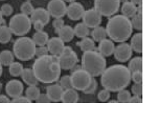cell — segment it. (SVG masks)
Returning a JSON list of instances; mask_svg holds the SVG:
<instances>
[{"mask_svg":"<svg viewBox=\"0 0 158 123\" xmlns=\"http://www.w3.org/2000/svg\"><path fill=\"white\" fill-rule=\"evenodd\" d=\"M35 76L40 82L52 84L60 79L61 68L58 62V56L45 55L38 57L33 64Z\"/></svg>","mask_w":158,"mask_h":123,"instance_id":"6da1fadb","label":"cell"},{"mask_svg":"<svg viewBox=\"0 0 158 123\" xmlns=\"http://www.w3.org/2000/svg\"><path fill=\"white\" fill-rule=\"evenodd\" d=\"M131 82V73L125 65H112L105 68L101 77V83L109 92H119L127 89Z\"/></svg>","mask_w":158,"mask_h":123,"instance_id":"7a4b0ae2","label":"cell"},{"mask_svg":"<svg viewBox=\"0 0 158 123\" xmlns=\"http://www.w3.org/2000/svg\"><path fill=\"white\" fill-rule=\"evenodd\" d=\"M133 28L129 18L123 15H115L107 22V36L114 42H125L131 37Z\"/></svg>","mask_w":158,"mask_h":123,"instance_id":"3957f363","label":"cell"},{"mask_svg":"<svg viewBox=\"0 0 158 123\" xmlns=\"http://www.w3.org/2000/svg\"><path fill=\"white\" fill-rule=\"evenodd\" d=\"M106 59L98 51H88L82 55V69L87 72L91 77L101 76L106 68Z\"/></svg>","mask_w":158,"mask_h":123,"instance_id":"277c9868","label":"cell"},{"mask_svg":"<svg viewBox=\"0 0 158 123\" xmlns=\"http://www.w3.org/2000/svg\"><path fill=\"white\" fill-rule=\"evenodd\" d=\"M37 45L33 39L28 37H20L14 42V55L21 61H29L35 57Z\"/></svg>","mask_w":158,"mask_h":123,"instance_id":"5b68a950","label":"cell"},{"mask_svg":"<svg viewBox=\"0 0 158 123\" xmlns=\"http://www.w3.org/2000/svg\"><path fill=\"white\" fill-rule=\"evenodd\" d=\"M9 28L13 35L22 37L31 31V21L28 16L24 14H16L14 17L10 18Z\"/></svg>","mask_w":158,"mask_h":123,"instance_id":"8992f818","label":"cell"},{"mask_svg":"<svg viewBox=\"0 0 158 123\" xmlns=\"http://www.w3.org/2000/svg\"><path fill=\"white\" fill-rule=\"evenodd\" d=\"M119 0H94V9L104 17H111L118 12Z\"/></svg>","mask_w":158,"mask_h":123,"instance_id":"52a82bcc","label":"cell"},{"mask_svg":"<svg viewBox=\"0 0 158 123\" xmlns=\"http://www.w3.org/2000/svg\"><path fill=\"white\" fill-rule=\"evenodd\" d=\"M77 55L70 46H64L63 52L60 56H58V62L60 64L61 69L68 71L72 66H74L77 63Z\"/></svg>","mask_w":158,"mask_h":123,"instance_id":"ba28073f","label":"cell"},{"mask_svg":"<svg viewBox=\"0 0 158 123\" xmlns=\"http://www.w3.org/2000/svg\"><path fill=\"white\" fill-rule=\"evenodd\" d=\"M91 78H92V77L82 68L79 69V71L73 72V73H71L70 75L72 89H74L77 90H82L83 92V90L89 85Z\"/></svg>","mask_w":158,"mask_h":123,"instance_id":"9c48e42d","label":"cell"},{"mask_svg":"<svg viewBox=\"0 0 158 123\" xmlns=\"http://www.w3.org/2000/svg\"><path fill=\"white\" fill-rule=\"evenodd\" d=\"M67 5L64 0H50L47 4V12L53 18H62L66 15Z\"/></svg>","mask_w":158,"mask_h":123,"instance_id":"30bf717a","label":"cell"},{"mask_svg":"<svg viewBox=\"0 0 158 123\" xmlns=\"http://www.w3.org/2000/svg\"><path fill=\"white\" fill-rule=\"evenodd\" d=\"M83 23L88 28L94 29L98 26L102 22V15L95 9H90L84 12L83 14Z\"/></svg>","mask_w":158,"mask_h":123,"instance_id":"8fae6325","label":"cell"},{"mask_svg":"<svg viewBox=\"0 0 158 123\" xmlns=\"http://www.w3.org/2000/svg\"><path fill=\"white\" fill-rule=\"evenodd\" d=\"M132 53L133 51L131 49L130 44L126 43V42H120L114 49V57L115 59L119 62H127L128 60L132 57Z\"/></svg>","mask_w":158,"mask_h":123,"instance_id":"7c38bea8","label":"cell"},{"mask_svg":"<svg viewBox=\"0 0 158 123\" xmlns=\"http://www.w3.org/2000/svg\"><path fill=\"white\" fill-rule=\"evenodd\" d=\"M5 93L10 98H16L18 96H21V94L23 93L22 82H20L19 80H16V79L10 80L5 85Z\"/></svg>","mask_w":158,"mask_h":123,"instance_id":"4fadbf2b","label":"cell"},{"mask_svg":"<svg viewBox=\"0 0 158 123\" xmlns=\"http://www.w3.org/2000/svg\"><path fill=\"white\" fill-rule=\"evenodd\" d=\"M84 12H85L84 7L81 3H79V2H72V3H70L67 7L66 15L68 16V18L70 20L77 21L82 19Z\"/></svg>","mask_w":158,"mask_h":123,"instance_id":"5bb4252c","label":"cell"},{"mask_svg":"<svg viewBox=\"0 0 158 123\" xmlns=\"http://www.w3.org/2000/svg\"><path fill=\"white\" fill-rule=\"evenodd\" d=\"M64 43H65V42H63L59 37H53L52 39H48V42H47L48 52L52 56H60L61 53L63 52L64 46H65Z\"/></svg>","mask_w":158,"mask_h":123,"instance_id":"9a60e30c","label":"cell"},{"mask_svg":"<svg viewBox=\"0 0 158 123\" xmlns=\"http://www.w3.org/2000/svg\"><path fill=\"white\" fill-rule=\"evenodd\" d=\"M50 20V15L47 12V10L43 9V7H38L35 9L33 13L31 14V21L35 22V21H40L44 25H46Z\"/></svg>","mask_w":158,"mask_h":123,"instance_id":"2e32d148","label":"cell"},{"mask_svg":"<svg viewBox=\"0 0 158 123\" xmlns=\"http://www.w3.org/2000/svg\"><path fill=\"white\" fill-rule=\"evenodd\" d=\"M115 49L114 42L112 41L111 39H104L100 41L98 46V52L100 53L102 56L104 57H110V56L113 54Z\"/></svg>","mask_w":158,"mask_h":123,"instance_id":"e0dca14e","label":"cell"},{"mask_svg":"<svg viewBox=\"0 0 158 123\" xmlns=\"http://www.w3.org/2000/svg\"><path fill=\"white\" fill-rule=\"evenodd\" d=\"M46 94L52 102H59L63 94V89L60 84H50L46 87Z\"/></svg>","mask_w":158,"mask_h":123,"instance_id":"ac0fdd59","label":"cell"},{"mask_svg":"<svg viewBox=\"0 0 158 123\" xmlns=\"http://www.w3.org/2000/svg\"><path fill=\"white\" fill-rule=\"evenodd\" d=\"M61 101L63 103H77L79 101V94H77V90L71 87V89L63 90Z\"/></svg>","mask_w":158,"mask_h":123,"instance_id":"d6986e66","label":"cell"},{"mask_svg":"<svg viewBox=\"0 0 158 123\" xmlns=\"http://www.w3.org/2000/svg\"><path fill=\"white\" fill-rule=\"evenodd\" d=\"M21 78L27 85H37L39 83V80L35 76L34 71L31 68H23L21 73Z\"/></svg>","mask_w":158,"mask_h":123,"instance_id":"ffe728a7","label":"cell"},{"mask_svg":"<svg viewBox=\"0 0 158 123\" xmlns=\"http://www.w3.org/2000/svg\"><path fill=\"white\" fill-rule=\"evenodd\" d=\"M59 38L62 40L63 42H69L73 39L74 37V32L73 29L69 25H63L60 29V31L58 32Z\"/></svg>","mask_w":158,"mask_h":123,"instance_id":"44dd1931","label":"cell"},{"mask_svg":"<svg viewBox=\"0 0 158 123\" xmlns=\"http://www.w3.org/2000/svg\"><path fill=\"white\" fill-rule=\"evenodd\" d=\"M120 10H122V15L129 18V19L137 14V7L135 4H133L131 1L125 2Z\"/></svg>","mask_w":158,"mask_h":123,"instance_id":"7402d4cb","label":"cell"},{"mask_svg":"<svg viewBox=\"0 0 158 123\" xmlns=\"http://www.w3.org/2000/svg\"><path fill=\"white\" fill-rule=\"evenodd\" d=\"M130 46L132 51H135L136 53L140 54L143 52V34L141 33H137L135 34L134 36L131 39V43Z\"/></svg>","mask_w":158,"mask_h":123,"instance_id":"603a6c76","label":"cell"},{"mask_svg":"<svg viewBox=\"0 0 158 123\" xmlns=\"http://www.w3.org/2000/svg\"><path fill=\"white\" fill-rule=\"evenodd\" d=\"M48 39H49L48 38V34L46 32H43V31L36 32L33 37L34 42L36 43V45H38V46H44L45 44H47Z\"/></svg>","mask_w":158,"mask_h":123,"instance_id":"cb8c5ba5","label":"cell"},{"mask_svg":"<svg viewBox=\"0 0 158 123\" xmlns=\"http://www.w3.org/2000/svg\"><path fill=\"white\" fill-rule=\"evenodd\" d=\"M77 46L81 49L83 52H88V51H93L95 49V43L94 40L85 37L82 38V40L80 42H77Z\"/></svg>","mask_w":158,"mask_h":123,"instance_id":"d4e9b609","label":"cell"},{"mask_svg":"<svg viewBox=\"0 0 158 123\" xmlns=\"http://www.w3.org/2000/svg\"><path fill=\"white\" fill-rule=\"evenodd\" d=\"M13 33L6 25H0V43L6 44L12 40Z\"/></svg>","mask_w":158,"mask_h":123,"instance_id":"484cf974","label":"cell"},{"mask_svg":"<svg viewBox=\"0 0 158 123\" xmlns=\"http://www.w3.org/2000/svg\"><path fill=\"white\" fill-rule=\"evenodd\" d=\"M128 69L130 71V73L143 72V58L135 57L132 60H130L129 64H128Z\"/></svg>","mask_w":158,"mask_h":123,"instance_id":"4316f807","label":"cell"},{"mask_svg":"<svg viewBox=\"0 0 158 123\" xmlns=\"http://www.w3.org/2000/svg\"><path fill=\"white\" fill-rule=\"evenodd\" d=\"M91 36H92V39L94 40V41H98L100 42L102 40L106 39L107 37V32H106V29L103 28V26H96L92 30L91 32Z\"/></svg>","mask_w":158,"mask_h":123,"instance_id":"83f0119b","label":"cell"},{"mask_svg":"<svg viewBox=\"0 0 158 123\" xmlns=\"http://www.w3.org/2000/svg\"><path fill=\"white\" fill-rule=\"evenodd\" d=\"M14 62V54L10 51L4 50L0 53V63L3 66H9Z\"/></svg>","mask_w":158,"mask_h":123,"instance_id":"f1b7e54d","label":"cell"},{"mask_svg":"<svg viewBox=\"0 0 158 123\" xmlns=\"http://www.w3.org/2000/svg\"><path fill=\"white\" fill-rule=\"evenodd\" d=\"M73 32H74V36H77V38H85V37H87L90 34L89 28L85 25L83 22L79 23V24L74 26Z\"/></svg>","mask_w":158,"mask_h":123,"instance_id":"f546056e","label":"cell"},{"mask_svg":"<svg viewBox=\"0 0 158 123\" xmlns=\"http://www.w3.org/2000/svg\"><path fill=\"white\" fill-rule=\"evenodd\" d=\"M25 95L31 101L37 100V98H38L40 95V89L37 85H29L27 89H26Z\"/></svg>","mask_w":158,"mask_h":123,"instance_id":"4dcf8cb0","label":"cell"},{"mask_svg":"<svg viewBox=\"0 0 158 123\" xmlns=\"http://www.w3.org/2000/svg\"><path fill=\"white\" fill-rule=\"evenodd\" d=\"M22 71H23V66H22V64L19 63V62H15L14 61L12 64H10L9 65V72L13 77L21 76Z\"/></svg>","mask_w":158,"mask_h":123,"instance_id":"1f68e13d","label":"cell"},{"mask_svg":"<svg viewBox=\"0 0 158 123\" xmlns=\"http://www.w3.org/2000/svg\"><path fill=\"white\" fill-rule=\"evenodd\" d=\"M131 24H132L133 29L141 31V29H143V16L141 14H136L135 16H133L132 20H131Z\"/></svg>","mask_w":158,"mask_h":123,"instance_id":"d6a6232c","label":"cell"},{"mask_svg":"<svg viewBox=\"0 0 158 123\" xmlns=\"http://www.w3.org/2000/svg\"><path fill=\"white\" fill-rule=\"evenodd\" d=\"M131 98V94L129 90H127L126 89L119 90L118 95H117V100L120 103H128Z\"/></svg>","mask_w":158,"mask_h":123,"instance_id":"836d02e7","label":"cell"},{"mask_svg":"<svg viewBox=\"0 0 158 123\" xmlns=\"http://www.w3.org/2000/svg\"><path fill=\"white\" fill-rule=\"evenodd\" d=\"M20 10H21V13H22V14L29 16L31 13H33V11L35 9H34V7L31 1H25L24 3H22V5H21Z\"/></svg>","mask_w":158,"mask_h":123,"instance_id":"e575fe53","label":"cell"},{"mask_svg":"<svg viewBox=\"0 0 158 123\" xmlns=\"http://www.w3.org/2000/svg\"><path fill=\"white\" fill-rule=\"evenodd\" d=\"M60 85L62 86V89H63V90L71 89V87H72V84H71L70 76H68V75H65V76H63L62 78L60 79Z\"/></svg>","mask_w":158,"mask_h":123,"instance_id":"d590c367","label":"cell"},{"mask_svg":"<svg viewBox=\"0 0 158 123\" xmlns=\"http://www.w3.org/2000/svg\"><path fill=\"white\" fill-rule=\"evenodd\" d=\"M96 87H98V82H96L94 77H92L89 85H88V86L83 90V92H84V94H93L96 90Z\"/></svg>","mask_w":158,"mask_h":123,"instance_id":"8d00e7d4","label":"cell"},{"mask_svg":"<svg viewBox=\"0 0 158 123\" xmlns=\"http://www.w3.org/2000/svg\"><path fill=\"white\" fill-rule=\"evenodd\" d=\"M109 98H110V92L106 89L102 90L98 95V99L101 102H106V101L109 100Z\"/></svg>","mask_w":158,"mask_h":123,"instance_id":"74e56055","label":"cell"},{"mask_svg":"<svg viewBox=\"0 0 158 123\" xmlns=\"http://www.w3.org/2000/svg\"><path fill=\"white\" fill-rule=\"evenodd\" d=\"M13 11H14L13 7L10 4H7V3L3 4L1 7V9H0V12H1V14L3 16H10L13 14Z\"/></svg>","mask_w":158,"mask_h":123,"instance_id":"f35d334b","label":"cell"},{"mask_svg":"<svg viewBox=\"0 0 158 123\" xmlns=\"http://www.w3.org/2000/svg\"><path fill=\"white\" fill-rule=\"evenodd\" d=\"M132 93H133V95L141 97V96H143V84L134 83V85L132 86Z\"/></svg>","mask_w":158,"mask_h":123,"instance_id":"ab89813d","label":"cell"},{"mask_svg":"<svg viewBox=\"0 0 158 123\" xmlns=\"http://www.w3.org/2000/svg\"><path fill=\"white\" fill-rule=\"evenodd\" d=\"M131 80L134 81V83H141L143 82V72H134L131 74Z\"/></svg>","mask_w":158,"mask_h":123,"instance_id":"60d3db41","label":"cell"},{"mask_svg":"<svg viewBox=\"0 0 158 123\" xmlns=\"http://www.w3.org/2000/svg\"><path fill=\"white\" fill-rule=\"evenodd\" d=\"M63 25H64V20L62 18H55V20H53V22H52V26H53V29H55L56 33L58 34V32L60 31V29L62 28Z\"/></svg>","mask_w":158,"mask_h":123,"instance_id":"b9f144b4","label":"cell"},{"mask_svg":"<svg viewBox=\"0 0 158 123\" xmlns=\"http://www.w3.org/2000/svg\"><path fill=\"white\" fill-rule=\"evenodd\" d=\"M12 103H31V101L26 97H22V96H18L16 98H13V100L10 101Z\"/></svg>","mask_w":158,"mask_h":123,"instance_id":"7bdbcfd3","label":"cell"},{"mask_svg":"<svg viewBox=\"0 0 158 123\" xmlns=\"http://www.w3.org/2000/svg\"><path fill=\"white\" fill-rule=\"evenodd\" d=\"M45 55H48V50L47 47L45 46H39L38 49H36V53H35V56L38 57H42V56H45Z\"/></svg>","mask_w":158,"mask_h":123,"instance_id":"ee69618b","label":"cell"},{"mask_svg":"<svg viewBox=\"0 0 158 123\" xmlns=\"http://www.w3.org/2000/svg\"><path fill=\"white\" fill-rule=\"evenodd\" d=\"M36 101L38 103H49V102H52V100H50L49 97L47 96V94H40L39 97L37 98Z\"/></svg>","mask_w":158,"mask_h":123,"instance_id":"f6af8a7d","label":"cell"},{"mask_svg":"<svg viewBox=\"0 0 158 123\" xmlns=\"http://www.w3.org/2000/svg\"><path fill=\"white\" fill-rule=\"evenodd\" d=\"M34 23V28L35 30H36L37 32H40V31H43V28H44V24L42 22H40V21H35Z\"/></svg>","mask_w":158,"mask_h":123,"instance_id":"bcb514c9","label":"cell"},{"mask_svg":"<svg viewBox=\"0 0 158 123\" xmlns=\"http://www.w3.org/2000/svg\"><path fill=\"white\" fill-rule=\"evenodd\" d=\"M141 97H138V96H133V97L130 98L129 103H141Z\"/></svg>","mask_w":158,"mask_h":123,"instance_id":"7dc6e473","label":"cell"},{"mask_svg":"<svg viewBox=\"0 0 158 123\" xmlns=\"http://www.w3.org/2000/svg\"><path fill=\"white\" fill-rule=\"evenodd\" d=\"M9 102H10V99L6 96L0 95V103H9Z\"/></svg>","mask_w":158,"mask_h":123,"instance_id":"c3c4849f","label":"cell"},{"mask_svg":"<svg viewBox=\"0 0 158 123\" xmlns=\"http://www.w3.org/2000/svg\"><path fill=\"white\" fill-rule=\"evenodd\" d=\"M82 68V66L81 65H79V64H76L74 66H72V68H70V71H71V73H73V72H76V71H79V69H81Z\"/></svg>","mask_w":158,"mask_h":123,"instance_id":"681fc988","label":"cell"},{"mask_svg":"<svg viewBox=\"0 0 158 123\" xmlns=\"http://www.w3.org/2000/svg\"><path fill=\"white\" fill-rule=\"evenodd\" d=\"M130 1L135 5H140L143 3V0H130Z\"/></svg>","mask_w":158,"mask_h":123,"instance_id":"f907efd6","label":"cell"},{"mask_svg":"<svg viewBox=\"0 0 158 123\" xmlns=\"http://www.w3.org/2000/svg\"><path fill=\"white\" fill-rule=\"evenodd\" d=\"M141 13H143V7H141V4H140L137 7V14H141Z\"/></svg>","mask_w":158,"mask_h":123,"instance_id":"816d5d0a","label":"cell"},{"mask_svg":"<svg viewBox=\"0 0 158 123\" xmlns=\"http://www.w3.org/2000/svg\"><path fill=\"white\" fill-rule=\"evenodd\" d=\"M4 23V20H3V15L1 14V12H0V25L3 24Z\"/></svg>","mask_w":158,"mask_h":123,"instance_id":"f5cc1de1","label":"cell"},{"mask_svg":"<svg viewBox=\"0 0 158 123\" xmlns=\"http://www.w3.org/2000/svg\"><path fill=\"white\" fill-rule=\"evenodd\" d=\"M2 72H3V69H2V64L0 63V77H1V75H2Z\"/></svg>","mask_w":158,"mask_h":123,"instance_id":"db71d44e","label":"cell"},{"mask_svg":"<svg viewBox=\"0 0 158 123\" xmlns=\"http://www.w3.org/2000/svg\"><path fill=\"white\" fill-rule=\"evenodd\" d=\"M64 1H66V2H70V3H72V2H76V0H64Z\"/></svg>","mask_w":158,"mask_h":123,"instance_id":"11a10c76","label":"cell"},{"mask_svg":"<svg viewBox=\"0 0 158 123\" xmlns=\"http://www.w3.org/2000/svg\"><path fill=\"white\" fill-rule=\"evenodd\" d=\"M120 2H123V3H125V2H128V1H130V0H119Z\"/></svg>","mask_w":158,"mask_h":123,"instance_id":"9f6ffc18","label":"cell"},{"mask_svg":"<svg viewBox=\"0 0 158 123\" xmlns=\"http://www.w3.org/2000/svg\"><path fill=\"white\" fill-rule=\"evenodd\" d=\"M116 102H118V101H115V100H111L110 101V103H116Z\"/></svg>","mask_w":158,"mask_h":123,"instance_id":"6f0895ef","label":"cell"},{"mask_svg":"<svg viewBox=\"0 0 158 123\" xmlns=\"http://www.w3.org/2000/svg\"><path fill=\"white\" fill-rule=\"evenodd\" d=\"M1 85H2V84H1V83H0V90H1Z\"/></svg>","mask_w":158,"mask_h":123,"instance_id":"680465c9","label":"cell"},{"mask_svg":"<svg viewBox=\"0 0 158 123\" xmlns=\"http://www.w3.org/2000/svg\"><path fill=\"white\" fill-rule=\"evenodd\" d=\"M1 1H2V0H1Z\"/></svg>","mask_w":158,"mask_h":123,"instance_id":"91938a15","label":"cell"}]
</instances>
